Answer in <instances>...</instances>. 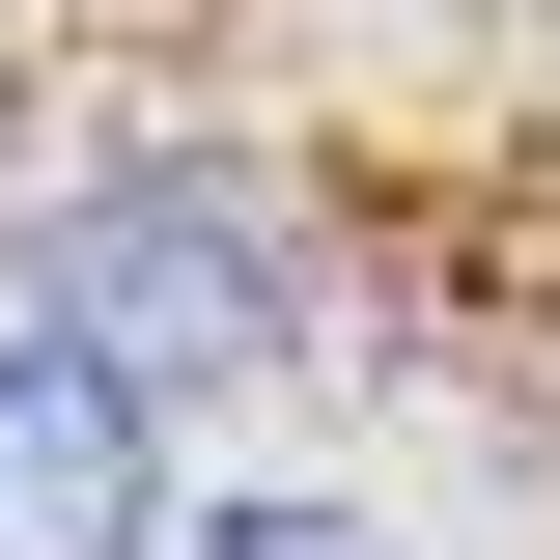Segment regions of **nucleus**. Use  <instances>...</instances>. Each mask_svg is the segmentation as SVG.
<instances>
[{
    "mask_svg": "<svg viewBox=\"0 0 560 560\" xmlns=\"http://www.w3.org/2000/svg\"><path fill=\"white\" fill-rule=\"evenodd\" d=\"M28 308H57L84 364H140V393H253L280 364V253L168 168V197H57L28 224Z\"/></svg>",
    "mask_w": 560,
    "mask_h": 560,
    "instance_id": "1",
    "label": "nucleus"
},
{
    "mask_svg": "<svg viewBox=\"0 0 560 560\" xmlns=\"http://www.w3.org/2000/svg\"><path fill=\"white\" fill-rule=\"evenodd\" d=\"M140 364H84L57 308L0 337V560H140Z\"/></svg>",
    "mask_w": 560,
    "mask_h": 560,
    "instance_id": "2",
    "label": "nucleus"
},
{
    "mask_svg": "<svg viewBox=\"0 0 560 560\" xmlns=\"http://www.w3.org/2000/svg\"><path fill=\"white\" fill-rule=\"evenodd\" d=\"M197 560H393V533H364V504H224Z\"/></svg>",
    "mask_w": 560,
    "mask_h": 560,
    "instance_id": "3",
    "label": "nucleus"
}]
</instances>
